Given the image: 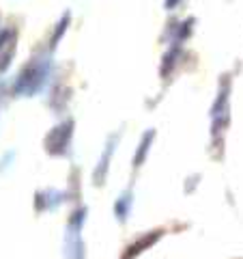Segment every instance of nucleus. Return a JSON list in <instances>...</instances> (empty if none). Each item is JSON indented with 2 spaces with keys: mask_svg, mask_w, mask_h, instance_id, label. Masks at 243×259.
Wrapping results in <instances>:
<instances>
[]
</instances>
